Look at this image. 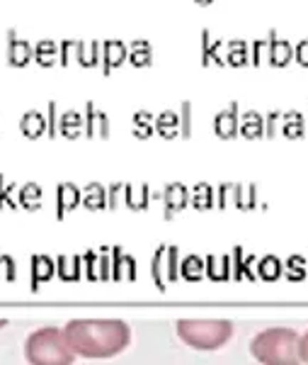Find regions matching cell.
Instances as JSON below:
<instances>
[{
    "instance_id": "cell-51",
    "label": "cell",
    "mask_w": 308,
    "mask_h": 365,
    "mask_svg": "<svg viewBox=\"0 0 308 365\" xmlns=\"http://www.w3.org/2000/svg\"><path fill=\"white\" fill-rule=\"evenodd\" d=\"M8 327V319H0V329H5Z\"/></svg>"
},
{
    "instance_id": "cell-44",
    "label": "cell",
    "mask_w": 308,
    "mask_h": 365,
    "mask_svg": "<svg viewBox=\"0 0 308 365\" xmlns=\"http://www.w3.org/2000/svg\"><path fill=\"white\" fill-rule=\"evenodd\" d=\"M233 187L235 185H230V182H221L218 185V190H216V207L218 210H226L230 202H233Z\"/></svg>"
},
{
    "instance_id": "cell-1",
    "label": "cell",
    "mask_w": 308,
    "mask_h": 365,
    "mask_svg": "<svg viewBox=\"0 0 308 365\" xmlns=\"http://www.w3.org/2000/svg\"><path fill=\"white\" fill-rule=\"evenodd\" d=\"M63 334L80 358H115L132 344V329L122 319H73Z\"/></svg>"
},
{
    "instance_id": "cell-53",
    "label": "cell",
    "mask_w": 308,
    "mask_h": 365,
    "mask_svg": "<svg viewBox=\"0 0 308 365\" xmlns=\"http://www.w3.org/2000/svg\"><path fill=\"white\" fill-rule=\"evenodd\" d=\"M306 127H308V125H306Z\"/></svg>"
},
{
    "instance_id": "cell-52",
    "label": "cell",
    "mask_w": 308,
    "mask_h": 365,
    "mask_svg": "<svg viewBox=\"0 0 308 365\" xmlns=\"http://www.w3.org/2000/svg\"><path fill=\"white\" fill-rule=\"evenodd\" d=\"M0 258H3V251H0Z\"/></svg>"
},
{
    "instance_id": "cell-19",
    "label": "cell",
    "mask_w": 308,
    "mask_h": 365,
    "mask_svg": "<svg viewBox=\"0 0 308 365\" xmlns=\"http://www.w3.org/2000/svg\"><path fill=\"white\" fill-rule=\"evenodd\" d=\"M124 205L134 212L148 210V205H151V187L146 182H141V185H127V190H124Z\"/></svg>"
},
{
    "instance_id": "cell-2",
    "label": "cell",
    "mask_w": 308,
    "mask_h": 365,
    "mask_svg": "<svg viewBox=\"0 0 308 365\" xmlns=\"http://www.w3.org/2000/svg\"><path fill=\"white\" fill-rule=\"evenodd\" d=\"M25 358L32 365H68L75 363V351L70 349L63 329L46 327L27 336Z\"/></svg>"
},
{
    "instance_id": "cell-24",
    "label": "cell",
    "mask_w": 308,
    "mask_h": 365,
    "mask_svg": "<svg viewBox=\"0 0 308 365\" xmlns=\"http://www.w3.org/2000/svg\"><path fill=\"white\" fill-rule=\"evenodd\" d=\"M189 202H192L194 210H199V212H206V210L216 207L214 187L206 185V182H199V185H194L192 192H189Z\"/></svg>"
},
{
    "instance_id": "cell-32",
    "label": "cell",
    "mask_w": 308,
    "mask_h": 365,
    "mask_svg": "<svg viewBox=\"0 0 308 365\" xmlns=\"http://www.w3.org/2000/svg\"><path fill=\"white\" fill-rule=\"evenodd\" d=\"M282 275H284V263L280 261V258H277V256L260 258L257 278H262V280H267V282H275V280H280Z\"/></svg>"
},
{
    "instance_id": "cell-11",
    "label": "cell",
    "mask_w": 308,
    "mask_h": 365,
    "mask_svg": "<svg viewBox=\"0 0 308 365\" xmlns=\"http://www.w3.org/2000/svg\"><path fill=\"white\" fill-rule=\"evenodd\" d=\"M83 202V192L73 182H61L56 187V220H66L70 210H75Z\"/></svg>"
},
{
    "instance_id": "cell-23",
    "label": "cell",
    "mask_w": 308,
    "mask_h": 365,
    "mask_svg": "<svg viewBox=\"0 0 308 365\" xmlns=\"http://www.w3.org/2000/svg\"><path fill=\"white\" fill-rule=\"evenodd\" d=\"M56 273L66 282H78L83 275V258L80 256H58Z\"/></svg>"
},
{
    "instance_id": "cell-10",
    "label": "cell",
    "mask_w": 308,
    "mask_h": 365,
    "mask_svg": "<svg viewBox=\"0 0 308 365\" xmlns=\"http://www.w3.org/2000/svg\"><path fill=\"white\" fill-rule=\"evenodd\" d=\"M201 63L204 66H226V42L221 39H211L209 29H201Z\"/></svg>"
},
{
    "instance_id": "cell-18",
    "label": "cell",
    "mask_w": 308,
    "mask_h": 365,
    "mask_svg": "<svg viewBox=\"0 0 308 365\" xmlns=\"http://www.w3.org/2000/svg\"><path fill=\"white\" fill-rule=\"evenodd\" d=\"M46 129H49V122H46V117L37 113V110H29V113L22 115L20 120V132L25 134L27 139H39L46 134Z\"/></svg>"
},
{
    "instance_id": "cell-3",
    "label": "cell",
    "mask_w": 308,
    "mask_h": 365,
    "mask_svg": "<svg viewBox=\"0 0 308 365\" xmlns=\"http://www.w3.org/2000/svg\"><path fill=\"white\" fill-rule=\"evenodd\" d=\"M250 353L255 361L270 365L299 363V334L294 329H267L253 339Z\"/></svg>"
},
{
    "instance_id": "cell-41",
    "label": "cell",
    "mask_w": 308,
    "mask_h": 365,
    "mask_svg": "<svg viewBox=\"0 0 308 365\" xmlns=\"http://www.w3.org/2000/svg\"><path fill=\"white\" fill-rule=\"evenodd\" d=\"M282 134V110H272V113L265 117V137L275 139Z\"/></svg>"
},
{
    "instance_id": "cell-17",
    "label": "cell",
    "mask_w": 308,
    "mask_h": 365,
    "mask_svg": "<svg viewBox=\"0 0 308 365\" xmlns=\"http://www.w3.org/2000/svg\"><path fill=\"white\" fill-rule=\"evenodd\" d=\"M56 273V263L51 261L49 256H44V253H34L32 256V268H29V280H32V292L39 290L41 282H46L51 278V275Z\"/></svg>"
},
{
    "instance_id": "cell-30",
    "label": "cell",
    "mask_w": 308,
    "mask_h": 365,
    "mask_svg": "<svg viewBox=\"0 0 308 365\" xmlns=\"http://www.w3.org/2000/svg\"><path fill=\"white\" fill-rule=\"evenodd\" d=\"M180 275L189 282H197L206 275V261L199 256H187L185 261H180Z\"/></svg>"
},
{
    "instance_id": "cell-14",
    "label": "cell",
    "mask_w": 308,
    "mask_h": 365,
    "mask_svg": "<svg viewBox=\"0 0 308 365\" xmlns=\"http://www.w3.org/2000/svg\"><path fill=\"white\" fill-rule=\"evenodd\" d=\"M270 66L275 68H284L287 63H292L294 58V46L287 42V39H282L280 34H277V29H270Z\"/></svg>"
},
{
    "instance_id": "cell-37",
    "label": "cell",
    "mask_w": 308,
    "mask_h": 365,
    "mask_svg": "<svg viewBox=\"0 0 308 365\" xmlns=\"http://www.w3.org/2000/svg\"><path fill=\"white\" fill-rule=\"evenodd\" d=\"M15 190L17 185L15 182H8L5 180V175H0V210H17L20 207V200L15 197Z\"/></svg>"
},
{
    "instance_id": "cell-35",
    "label": "cell",
    "mask_w": 308,
    "mask_h": 365,
    "mask_svg": "<svg viewBox=\"0 0 308 365\" xmlns=\"http://www.w3.org/2000/svg\"><path fill=\"white\" fill-rule=\"evenodd\" d=\"M34 58H37V63L44 68L54 66L58 61V44L51 42V39H41V42H37V46H34Z\"/></svg>"
},
{
    "instance_id": "cell-6",
    "label": "cell",
    "mask_w": 308,
    "mask_h": 365,
    "mask_svg": "<svg viewBox=\"0 0 308 365\" xmlns=\"http://www.w3.org/2000/svg\"><path fill=\"white\" fill-rule=\"evenodd\" d=\"M161 200H163V217L165 220H173L177 212H182L189 205V190L182 182H170V185H165Z\"/></svg>"
},
{
    "instance_id": "cell-16",
    "label": "cell",
    "mask_w": 308,
    "mask_h": 365,
    "mask_svg": "<svg viewBox=\"0 0 308 365\" xmlns=\"http://www.w3.org/2000/svg\"><path fill=\"white\" fill-rule=\"evenodd\" d=\"M58 134L66 139H80L85 137V113L68 110L58 117Z\"/></svg>"
},
{
    "instance_id": "cell-48",
    "label": "cell",
    "mask_w": 308,
    "mask_h": 365,
    "mask_svg": "<svg viewBox=\"0 0 308 365\" xmlns=\"http://www.w3.org/2000/svg\"><path fill=\"white\" fill-rule=\"evenodd\" d=\"M46 122H49V129H46V134H49L51 139H56V132H58V120H56V100H51V103H49V117H46Z\"/></svg>"
},
{
    "instance_id": "cell-34",
    "label": "cell",
    "mask_w": 308,
    "mask_h": 365,
    "mask_svg": "<svg viewBox=\"0 0 308 365\" xmlns=\"http://www.w3.org/2000/svg\"><path fill=\"white\" fill-rule=\"evenodd\" d=\"M226 61L230 66H245L250 61V44L243 39H233L226 44Z\"/></svg>"
},
{
    "instance_id": "cell-39",
    "label": "cell",
    "mask_w": 308,
    "mask_h": 365,
    "mask_svg": "<svg viewBox=\"0 0 308 365\" xmlns=\"http://www.w3.org/2000/svg\"><path fill=\"white\" fill-rule=\"evenodd\" d=\"M58 63H61V66H73V63H78V42L63 39V42L58 44Z\"/></svg>"
},
{
    "instance_id": "cell-45",
    "label": "cell",
    "mask_w": 308,
    "mask_h": 365,
    "mask_svg": "<svg viewBox=\"0 0 308 365\" xmlns=\"http://www.w3.org/2000/svg\"><path fill=\"white\" fill-rule=\"evenodd\" d=\"M17 278V268H15V261L10 256H5L3 253V258H0V280H8V282H13Z\"/></svg>"
},
{
    "instance_id": "cell-22",
    "label": "cell",
    "mask_w": 308,
    "mask_h": 365,
    "mask_svg": "<svg viewBox=\"0 0 308 365\" xmlns=\"http://www.w3.org/2000/svg\"><path fill=\"white\" fill-rule=\"evenodd\" d=\"M308 132L306 120L301 113L296 110H289V113H282V137L287 139H301Z\"/></svg>"
},
{
    "instance_id": "cell-4",
    "label": "cell",
    "mask_w": 308,
    "mask_h": 365,
    "mask_svg": "<svg viewBox=\"0 0 308 365\" xmlns=\"http://www.w3.org/2000/svg\"><path fill=\"white\" fill-rule=\"evenodd\" d=\"M177 336L197 351H216L233 336V324L226 319H182L177 322Z\"/></svg>"
},
{
    "instance_id": "cell-25",
    "label": "cell",
    "mask_w": 308,
    "mask_h": 365,
    "mask_svg": "<svg viewBox=\"0 0 308 365\" xmlns=\"http://www.w3.org/2000/svg\"><path fill=\"white\" fill-rule=\"evenodd\" d=\"M83 207L90 212L105 210L107 207V190H105L102 185H97V182L85 185V190H83Z\"/></svg>"
},
{
    "instance_id": "cell-28",
    "label": "cell",
    "mask_w": 308,
    "mask_h": 365,
    "mask_svg": "<svg viewBox=\"0 0 308 365\" xmlns=\"http://www.w3.org/2000/svg\"><path fill=\"white\" fill-rule=\"evenodd\" d=\"M233 205L240 212H250L257 207V185H235L233 187Z\"/></svg>"
},
{
    "instance_id": "cell-38",
    "label": "cell",
    "mask_w": 308,
    "mask_h": 365,
    "mask_svg": "<svg viewBox=\"0 0 308 365\" xmlns=\"http://www.w3.org/2000/svg\"><path fill=\"white\" fill-rule=\"evenodd\" d=\"M253 66H270V39H255L250 46Z\"/></svg>"
},
{
    "instance_id": "cell-27",
    "label": "cell",
    "mask_w": 308,
    "mask_h": 365,
    "mask_svg": "<svg viewBox=\"0 0 308 365\" xmlns=\"http://www.w3.org/2000/svg\"><path fill=\"white\" fill-rule=\"evenodd\" d=\"M206 278L223 282L230 278V256H206Z\"/></svg>"
},
{
    "instance_id": "cell-13",
    "label": "cell",
    "mask_w": 308,
    "mask_h": 365,
    "mask_svg": "<svg viewBox=\"0 0 308 365\" xmlns=\"http://www.w3.org/2000/svg\"><path fill=\"white\" fill-rule=\"evenodd\" d=\"M253 263H255V256H248V253L243 251V246H235L233 253H230V278L235 282H240V280L255 282L257 275L253 273Z\"/></svg>"
},
{
    "instance_id": "cell-5",
    "label": "cell",
    "mask_w": 308,
    "mask_h": 365,
    "mask_svg": "<svg viewBox=\"0 0 308 365\" xmlns=\"http://www.w3.org/2000/svg\"><path fill=\"white\" fill-rule=\"evenodd\" d=\"M151 275L158 290H165L170 282H177L180 278V249L173 244L158 246L151 261Z\"/></svg>"
},
{
    "instance_id": "cell-26",
    "label": "cell",
    "mask_w": 308,
    "mask_h": 365,
    "mask_svg": "<svg viewBox=\"0 0 308 365\" xmlns=\"http://www.w3.org/2000/svg\"><path fill=\"white\" fill-rule=\"evenodd\" d=\"M17 200H20V207L22 210L37 212L41 207V200H44L41 185H37V182H27V185H22L20 192H17Z\"/></svg>"
},
{
    "instance_id": "cell-50",
    "label": "cell",
    "mask_w": 308,
    "mask_h": 365,
    "mask_svg": "<svg viewBox=\"0 0 308 365\" xmlns=\"http://www.w3.org/2000/svg\"><path fill=\"white\" fill-rule=\"evenodd\" d=\"M194 3H197V5H211L214 0H194Z\"/></svg>"
},
{
    "instance_id": "cell-21",
    "label": "cell",
    "mask_w": 308,
    "mask_h": 365,
    "mask_svg": "<svg viewBox=\"0 0 308 365\" xmlns=\"http://www.w3.org/2000/svg\"><path fill=\"white\" fill-rule=\"evenodd\" d=\"M156 132L161 134L163 139H177L182 137V125H180V113H173V110H165L156 117Z\"/></svg>"
},
{
    "instance_id": "cell-49",
    "label": "cell",
    "mask_w": 308,
    "mask_h": 365,
    "mask_svg": "<svg viewBox=\"0 0 308 365\" xmlns=\"http://www.w3.org/2000/svg\"><path fill=\"white\" fill-rule=\"evenodd\" d=\"M299 361L308 363V331L304 336H299Z\"/></svg>"
},
{
    "instance_id": "cell-42",
    "label": "cell",
    "mask_w": 308,
    "mask_h": 365,
    "mask_svg": "<svg viewBox=\"0 0 308 365\" xmlns=\"http://www.w3.org/2000/svg\"><path fill=\"white\" fill-rule=\"evenodd\" d=\"M124 190L127 182H112L107 187V210H120L124 205Z\"/></svg>"
},
{
    "instance_id": "cell-33",
    "label": "cell",
    "mask_w": 308,
    "mask_h": 365,
    "mask_svg": "<svg viewBox=\"0 0 308 365\" xmlns=\"http://www.w3.org/2000/svg\"><path fill=\"white\" fill-rule=\"evenodd\" d=\"M129 61H132V66H151L153 61V46L146 42V39H136V42L129 46Z\"/></svg>"
},
{
    "instance_id": "cell-43",
    "label": "cell",
    "mask_w": 308,
    "mask_h": 365,
    "mask_svg": "<svg viewBox=\"0 0 308 365\" xmlns=\"http://www.w3.org/2000/svg\"><path fill=\"white\" fill-rule=\"evenodd\" d=\"M180 125H182V139L192 137V103L185 100L180 108Z\"/></svg>"
},
{
    "instance_id": "cell-36",
    "label": "cell",
    "mask_w": 308,
    "mask_h": 365,
    "mask_svg": "<svg viewBox=\"0 0 308 365\" xmlns=\"http://www.w3.org/2000/svg\"><path fill=\"white\" fill-rule=\"evenodd\" d=\"M284 275H287L289 280H304L308 275V261L304 256H292L284 263Z\"/></svg>"
},
{
    "instance_id": "cell-20",
    "label": "cell",
    "mask_w": 308,
    "mask_h": 365,
    "mask_svg": "<svg viewBox=\"0 0 308 365\" xmlns=\"http://www.w3.org/2000/svg\"><path fill=\"white\" fill-rule=\"evenodd\" d=\"M240 134L245 139H262L265 137V117L257 110L240 113Z\"/></svg>"
},
{
    "instance_id": "cell-31",
    "label": "cell",
    "mask_w": 308,
    "mask_h": 365,
    "mask_svg": "<svg viewBox=\"0 0 308 365\" xmlns=\"http://www.w3.org/2000/svg\"><path fill=\"white\" fill-rule=\"evenodd\" d=\"M156 132V117L146 110H139L134 113V120H132V134L136 139H148L151 134Z\"/></svg>"
},
{
    "instance_id": "cell-46",
    "label": "cell",
    "mask_w": 308,
    "mask_h": 365,
    "mask_svg": "<svg viewBox=\"0 0 308 365\" xmlns=\"http://www.w3.org/2000/svg\"><path fill=\"white\" fill-rule=\"evenodd\" d=\"M83 266H85V275H87V280H100V275H97V253L95 251H87L85 256H83Z\"/></svg>"
},
{
    "instance_id": "cell-8",
    "label": "cell",
    "mask_w": 308,
    "mask_h": 365,
    "mask_svg": "<svg viewBox=\"0 0 308 365\" xmlns=\"http://www.w3.org/2000/svg\"><path fill=\"white\" fill-rule=\"evenodd\" d=\"M214 132L221 139H235L240 134V113L238 103H230L226 110H221L214 117Z\"/></svg>"
},
{
    "instance_id": "cell-7",
    "label": "cell",
    "mask_w": 308,
    "mask_h": 365,
    "mask_svg": "<svg viewBox=\"0 0 308 365\" xmlns=\"http://www.w3.org/2000/svg\"><path fill=\"white\" fill-rule=\"evenodd\" d=\"M110 117L102 110H95V103H85V137L87 139H110Z\"/></svg>"
},
{
    "instance_id": "cell-40",
    "label": "cell",
    "mask_w": 308,
    "mask_h": 365,
    "mask_svg": "<svg viewBox=\"0 0 308 365\" xmlns=\"http://www.w3.org/2000/svg\"><path fill=\"white\" fill-rule=\"evenodd\" d=\"M112 249L110 246H102L97 253V275L100 280H112Z\"/></svg>"
},
{
    "instance_id": "cell-15",
    "label": "cell",
    "mask_w": 308,
    "mask_h": 365,
    "mask_svg": "<svg viewBox=\"0 0 308 365\" xmlns=\"http://www.w3.org/2000/svg\"><path fill=\"white\" fill-rule=\"evenodd\" d=\"M129 58V46L120 42V39H110V42L102 44V73L110 76L112 68L122 66Z\"/></svg>"
},
{
    "instance_id": "cell-47",
    "label": "cell",
    "mask_w": 308,
    "mask_h": 365,
    "mask_svg": "<svg viewBox=\"0 0 308 365\" xmlns=\"http://www.w3.org/2000/svg\"><path fill=\"white\" fill-rule=\"evenodd\" d=\"M294 58L299 66L308 68V39H304V42H299L294 46Z\"/></svg>"
},
{
    "instance_id": "cell-29",
    "label": "cell",
    "mask_w": 308,
    "mask_h": 365,
    "mask_svg": "<svg viewBox=\"0 0 308 365\" xmlns=\"http://www.w3.org/2000/svg\"><path fill=\"white\" fill-rule=\"evenodd\" d=\"M102 61V44L100 42H78V63L83 68H95Z\"/></svg>"
},
{
    "instance_id": "cell-12",
    "label": "cell",
    "mask_w": 308,
    "mask_h": 365,
    "mask_svg": "<svg viewBox=\"0 0 308 365\" xmlns=\"http://www.w3.org/2000/svg\"><path fill=\"white\" fill-rule=\"evenodd\" d=\"M112 278L120 282L136 280V258L124 253L122 246L112 249Z\"/></svg>"
},
{
    "instance_id": "cell-9",
    "label": "cell",
    "mask_w": 308,
    "mask_h": 365,
    "mask_svg": "<svg viewBox=\"0 0 308 365\" xmlns=\"http://www.w3.org/2000/svg\"><path fill=\"white\" fill-rule=\"evenodd\" d=\"M34 58V46L27 42V39L17 37L15 29H8V63L15 68L27 66Z\"/></svg>"
}]
</instances>
